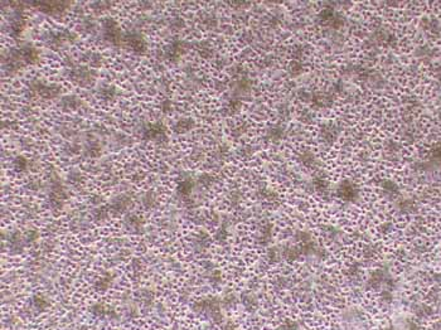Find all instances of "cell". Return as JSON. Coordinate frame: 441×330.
<instances>
[{"mask_svg":"<svg viewBox=\"0 0 441 330\" xmlns=\"http://www.w3.org/2000/svg\"><path fill=\"white\" fill-rule=\"evenodd\" d=\"M32 5H35L39 8V10L47 13V14H61L66 10L71 3L68 1H35V3H29Z\"/></svg>","mask_w":441,"mask_h":330,"instance_id":"1","label":"cell"},{"mask_svg":"<svg viewBox=\"0 0 441 330\" xmlns=\"http://www.w3.org/2000/svg\"><path fill=\"white\" fill-rule=\"evenodd\" d=\"M104 33L105 37L108 38V41H110L111 43L119 44L121 43L124 37L120 34V30L117 28V24L113 21H106L104 23Z\"/></svg>","mask_w":441,"mask_h":330,"instance_id":"2","label":"cell"},{"mask_svg":"<svg viewBox=\"0 0 441 330\" xmlns=\"http://www.w3.org/2000/svg\"><path fill=\"white\" fill-rule=\"evenodd\" d=\"M131 199L125 195V194H121V195H117V197L113 198L112 200L109 204V211L110 212H120V213H124V212L129 211L131 207Z\"/></svg>","mask_w":441,"mask_h":330,"instance_id":"3","label":"cell"},{"mask_svg":"<svg viewBox=\"0 0 441 330\" xmlns=\"http://www.w3.org/2000/svg\"><path fill=\"white\" fill-rule=\"evenodd\" d=\"M111 305L105 304L102 302H95L90 305L88 307V313L92 318H95L96 320H106V316H108L109 310H110Z\"/></svg>","mask_w":441,"mask_h":330,"instance_id":"4","label":"cell"},{"mask_svg":"<svg viewBox=\"0 0 441 330\" xmlns=\"http://www.w3.org/2000/svg\"><path fill=\"white\" fill-rule=\"evenodd\" d=\"M122 42H125L134 52L137 53H142L146 50V43L145 41L142 39L141 35L139 34H130L128 37H124Z\"/></svg>","mask_w":441,"mask_h":330,"instance_id":"5","label":"cell"},{"mask_svg":"<svg viewBox=\"0 0 441 330\" xmlns=\"http://www.w3.org/2000/svg\"><path fill=\"white\" fill-rule=\"evenodd\" d=\"M72 77L79 82L81 86H88L95 81L93 72L88 68H80V70H73Z\"/></svg>","mask_w":441,"mask_h":330,"instance_id":"6","label":"cell"},{"mask_svg":"<svg viewBox=\"0 0 441 330\" xmlns=\"http://www.w3.org/2000/svg\"><path fill=\"white\" fill-rule=\"evenodd\" d=\"M24 28H26V21H24V18L22 17L19 13H15L13 15V19L10 22V33L14 37H19L21 33L23 32Z\"/></svg>","mask_w":441,"mask_h":330,"instance_id":"7","label":"cell"},{"mask_svg":"<svg viewBox=\"0 0 441 330\" xmlns=\"http://www.w3.org/2000/svg\"><path fill=\"white\" fill-rule=\"evenodd\" d=\"M113 281V276L111 274H106V275L101 276L99 280L95 282V289L99 291V293H105L110 289L111 284Z\"/></svg>","mask_w":441,"mask_h":330,"instance_id":"8","label":"cell"},{"mask_svg":"<svg viewBox=\"0 0 441 330\" xmlns=\"http://www.w3.org/2000/svg\"><path fill=\"white\" fill-rule=\"evenodd\" d=\"M141 204L145 209H153L158 206V197L154 192H146L141 197Z\"/></svg>","mask_w":441,"mask_h":330,"instance_id":"9","label":"cell"},{"mask_svg":"<svg viewBox=\"0 0 441 330\" xmlns=\"http://www.w3.org/2000/svg\"><path fill=\"white\" fill-rule=\"evenodd\" d=\"M125 223H126V227H128V229H130V231H133V232H138L139 229L142 228L141 220H140V218L135 215L126 216Z\"/></svg>","mask_w":441,"mask_h":330,"instance_id":"10","label":"cell"},{"mask_svg":"<svg viewBox=\"0 0 441 330\" xmlns=\"http://www.w3.org/2000/svg\"><path fill=\"white\" fill-rule=\"evenodd\" d=\"M81 105V101L80 99L75 97V96H68V97H64L62 99V106L64 109H71V110H75L77 109Z\"/></svg>","mask_w":441,"mask_h":330,"instance_id":"11","label":"cell"}]
</instances>
